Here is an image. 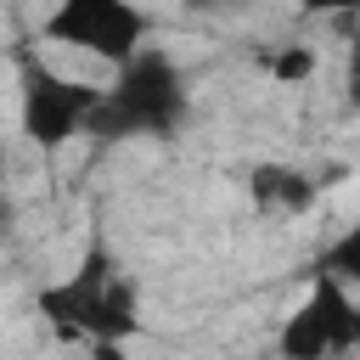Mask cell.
<instances>
[{"label": "cell", "instance_id": "cell-11", "mask_svg": "<svg viewBox=\"0 0 360 360\" xmlns=\"http://www.w3.org/2000/svg\"><path fill=\"white\" fill-rule=\"evenodd\" d=\"M90 360H124V343H90Z\"/></svg>", "mask_w": 360, "mask_h": 360}, {"label": "cell", "instance_id": "cell-9", "mask_svg": "<svg viewBox=\"0 0 360 360\" xmlns=\"http://www.w3.org/2000/svg\"><path fill=\"white\" fill-rule=\"evenodd\" d=\"M304 11H321V17H360V0H298Z\"/></svg>", "mask_w": 360, "mask_h": 360}, {"label": "cell", "instance_id": "cell-6", "mask_svg": "<svg viewBox=\"0 0 360 360\" xmlns=\"http://www.w3.org/2000/svg\"><path fill=\"white\" fill-rule=\"evenodd\" d=\"M248 197L270 219H304L321 202V180L309 169H292V163H259L248 174Z\"/></svg>", "mask_w": 360, "mask_h": 360}, {"label": "cell", "instance_id": "cell-2", "mask_svg": "<svg viewBox=\"0 0 360 360\" xmlns=\"http://www.w3.org/2000/svg\"><path fill=\"white\" fill-rule=\"evenodd\" d=\"M186 73L174 68V56L163 45H146L135 62L112 68V79L101 84V107H96V124L90 135L101 141H158V135H174L186 124Z\"/></svg>", "mask_w": 360, "mask_h": 360}, {"label": "cell", "instance_id": "cell-4", "mask_svg": "<svg viewBox=\"0 0 360 360\" xmlns=\"http://www.w3.org/2000/svg\"><path fill=\"white\" fill-rule=\"evenodd\" d=\"M96 107H101V84L56 73L39 51L17 56V118H22V135L34 146L51 152V146H68V141L90 135Z\"/></svg>", "mask_w": 360, "mask_h": 360}, {"label": "cell", "instance_id": "cell-5", "mask_svg": "<svg viewBox=\"0 0 360 360\" xmlns=\"http://www.w3.org/2000/svg\"><path fill=\"white\" fill-rule=\"evenodd\" d=\"M354 349H360V292L315 270L309 292L276 326V354L281 360H343Z\"/></svg>", "mask_w": 360, "mask_h": 360}, {"label": "cell", "instance_id": "cell-12", "mask_svg": "<svg viewBox=\"0 0 360 360\" xmlns=\"http://www.w3.org/2000/svg\"><path fill=\"white\" fill-rule=\"evenodd\" d=\"M0 174H6V158H0ZM0 214H6V180H0Z\"/></svg>", "mask_w": 360, "mask_h": 360}, {"label": "cell", "instance_id": "cell-3", "mask_svg": "<svg viewBox=\"0 0 360 360\" xmlns=\"http://www.w3.org/2000/svg\"><path fill=\"white\" fill-rule=\"evenodd\" d=\"M39 39L56 51H79L107 68H124L152 45V17L141 0H56L39 22Z\"/></svg>", "mask_w": 360, "mask_h": 360}, {"label": "cell", "instance_id": "cell-1", "mask_svg": "<svg viewBox=\"0 0 360 360\" xmlns=\"http://www.w3.org/2000/svg\"><path fill=\"white\" fill-rule=\"evenodd\" d=\"M39 309L62 338L79 343H124L141 332V292L107 248H84V259L39 292Z\"/></svg>", "mask_w": 360, "mask_h": 360}, {"label": "cell", "instance_id": "cell-7", "mask_svg": "<svg viewBox=\"0 0 360 360\" xmlns=\"http://www.w3.org/2000/svg\"><path fill=\"white\" fill-rule=\"evenodd\" d=\"M321 270H326V276H338V281H349V287L360 292V214H354V225H349V231L326 248Z\"/></svg>", "mask_w": 360, "mask_h": 360}, {"label": "cell", "instance_id": "cell-8", "mask_svg": "<svg viewBox=\"0 0 360 360\" xmlns=\"http://www.w3.org/2000/svg\"><path fill=\"white\" fill-rule=\"evenodd\" d=\"M264 68H270V79H281V84H292V79H304V73H315V56H309V51H281V56H270Z\"/></svg>", "mask_w": 360, "mask_h": 360}, {"label": "cell", "instance_id": "cell-10", "mask_svg": "<svg viewBox=\"0 0 360 360\" xmlns=\"http://www.w3.org/2000/svg\"><path fill=\"white\" fill-rule=\"evenodd\" d=\"M349 101L360 107V45H354V56H349Z\"/></svg>", "mask_w": 360, "mask_h": 360}]
</instances>
